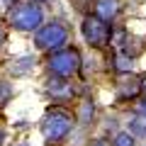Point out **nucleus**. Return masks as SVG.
Segmentation results:
<instances>
[{
	"label": "nucleus",
	"instance_id": "nucleus-6",
	"mask_svg": "<svg viewBox=\"0 0 146 146\" xmlns=\"http://www.w3.org/2000/svg\"><path fill=\"white\" fill-rule=\"evenodd\" d=\"M46 93L51 95L54 100H68L73 95V88H71V83H66L63 76H54L46 83Z\"/></svg>",
	"mask_w": 146,
	"mask_h": 146
},
{
	"label": "nucleus",
	"instance_id": "nucleus-17",
	"mask_svg": "<svg viewBox=\"0 0 146 146\" xmlns=\"http://www.w3.org/2000/svg\"><path fill=\"white\" fill-rule=\"evenodd\" d=\"M141 88H144V90H146V80H141Z\"/></svg>",
	"mask_w": 146,
	"mask_h": 146
},
{
	"label": "nucleus",
	"instance_id": "nucleus-13",
	"mask_svg": "<svg viewBox=\"0 0 146 146\" xmlns=\"http://www.w3.org/2000/svg\"><path fill=\"white\" fill-rule=\"evenodd\" d=\"M10 95H12V85L7 80H0V105H5L10 100Z\"/></svg>",
	"mask_w": 146,
	"mask_h": 146
},
{
	"label": "nucleus",
	"instance_id": "nucleus-16",
	"mask_svg": "<svg viewBox=\"0 0 146 146\" xmlns=\"http://www.w3.org/2000/svg\"><path fill=\"white\" fill-rule=\"evenodd\" d=\"M141 110H144V112H146V100H144V102H141Z\"/></svg>",
	"mask_w": 146,
	"mask_h": 146
},
{
	"label": "nucleus",
	"instance_id": "nucleus-10",
	"mask_svg": "<svg viewBox=\"0 0 146 146\" xmlns=\"http://www.w3.org/2000/svg\"><path fill=\"white\" fill-rule=\"evenodd\" d=\"M93 115H95V105L90 100H83L80 107H78V122L80 124H88V122H93Z\"/></svg>",
	"mask_w": 146,
	"mask_h": 146
},
{
	"label": "nucleus",
	"instance_id": "nucleus-7",
	"mask_svg": "<svg viewBox=\"0 0 146 146\" xmlns=\"http://www.w3.org/2000/svg\"><path fill=\"white\" fill-rule=\"evenodd\" d=\"M36 68V56H32V54H25V56H17L10 61V66H7V71L12 73V76H27V73H32Z\"/></svg>",
	"mask_w": 146,
	"mask_h": 146
},
{
	"label": "nucleus",
	"instance_id": "nucleus-8",
	"mask_svg": "<svg viewBox=\"0 0 146 146\" xmlns=\"http://www.w3.org/2000/svg\"><path fill=\"white\" fill-rule=\"evenodd\" d=\"M95 15L105 22H112L117 15H119V3L117 0H95Z\"/></svg>",
	"mask_w": 146,
	"mask_h": 146
},
{
	"label": "nucleus",
	"instance_id": "nucleus-1",
	"mask_svg": "<svg viewBox=\"0 0 146 146\" xmlns=\"http://www.w3.org/2000/svg\"><path fill=\"white\" fill-rule=\"evenodd\" d=\"M10 25L20 32H36L44 25V10L34 0H22L10 7Z\"/></svg>",
	"mask_w": 146,
	"mask_h": 146
},
{
	"label": "nucleus",
	"instance_id": "nucleus-18",
	"mask_svg": "<svg viewBox=\"0 0 146 146\" xmlns=\"http://www.w3.org/2000/svg\"><path fill=\"white\" fill-rule=\"evenodd\" d=\"M34 3H46V0H34Z\"/></svg>",
	"mask_w": 146,
	"mask_h": 146
},
{
	"label": "nucleus",
	"instance_id": "nucleus-14",
	"mask_svg": "<svg viewBox=\"0 0 146 146\" xmlns=\"http://www.w3.org/2000/svg\"><path fill=\"white\" fill-rule=\"evenodd\" d=\"M15 3H17V0H0V7H3V10H7V7H12Z\"/></svg>",
	"mask_w": 146,
	"mask_h": 146
},
{
	"label": "nucleus",
	"instance_id": "nucleus-11",
	"mask_svg": "<svg viewBox=\"0 0 146 146\" xmlns=\"http://www.w3.org/2000/svg\"><path fill=\"white\" fill-rule=\"evenodd\" d=\"M115 68L119 73H131V68H134V58H131L129 54L119 51V54H117V58H115Z\"/></svg>",
	"mask_w": 146,
	"mask_h": 146
},
{
	"label": "nucleus",
	"instance_id": "nucleus-2",
	"mask_svg": "<svg viewBox=\"0 0 146 146\" xmlns=\"http://www.w3.org/2000/svg\"><path fill=\"white\" fill-rule=\"evenodd\" d=\"M39 129H42V136H44L46 144H56V141L66 139V136L71 134L73 117L68 115V112H63V110H51V112L44 115Z\"/></svg>",
	"mask_w": 146,
	"mask_h": 146
},
{
	"label": "nucleus",
	"instance_id": "nucleus-5",
	"mask_svg": "<svg viewBox=\"0 0 146 146\" xmlns=\"http://www.w3.org/2000/svg\"><path fill=\"white\" fill-rule=\"evenodd\" d=\"M80 32H83L85 36V42L93 44V46H100V44L107 42V36H110V27L105 20H100L98 15H88L83 20V25H80Z\"/></svg>",
	"mask_w": 146,
	"mask_h": 146
},
{
	"label": "nucleus",
	"instance_id": "nucleus-15",
	"mask_svg": "<svg viewBox=\"0 0 146 146\" xmlns=\"http://www.w3.org/2000/svg\"><path fill=\"white\" fill-rule=\"evenodd\" d=\"M5 39H7V34H5V27H3V22H0V46L5 44Z\"/></svg>",
	"mask_w": 146,
	"mask_h": 146
},
{
	"label": "nucleus",
	"instance_id": "nucleus-9",
	"mask_svg": "<svg viewBox=\"0 0 146 146\" xmlns=\"http://www.w3.org/2000/svg\"><path fill=\"white\" fill-rule=\"evenodd\" d=\"M117 90H119V98H131V95H136L141 90V80L136 78H122L119 83H117Z\"/></svg>",
	"mask_w": 146,
	"mask_h": 146
},
{
	"label": "nucleus",
	"instance_id": "nucleus-3",
	"mask_svg": "<svg viewBox=\"0 0 146 146\" xmlns=\"http://www.w3.org/2000/svg\"><path fill=\"white\" fill-rule=\"evenodd\" d=\"M68 42V29L61 22H44L34 32V44L39 51H58Z\"/></svg>",
	"mask_w": 146,
	"mask_h": 146
},
{
	"label": "nucleus",
	"instance_id": "nucleus-12",
	"mask_svg": "<svg viewBox=\"0 0 146 146\" xmlns=\"http://www.w3.org/2000/svg\"><path fill=\"white\" fill-rule=\"evenodd\" d=\"M112 146H136V136L131 131H117L112 139Z\"/></svg>",
	"mask_w": 146,
	"mask_h": 146
},
{
	"label": "nucleus",
	"instance_id": "nucleus-4",
	"mask_svg": "<svg viewBox=\"0 0 146 146\" xmlns=\"http://www.w3.org/2000/svg\"><path fill=\"white\" fill-rule=\"evenodd\" d=\"M49 71L54 76H63V78L78 73L80 71V54L76 49H58V51H54L51 58H49Z\"/></svg>",
	"mask_w": 146,
	"mask_h": 146
}]
</instances>
